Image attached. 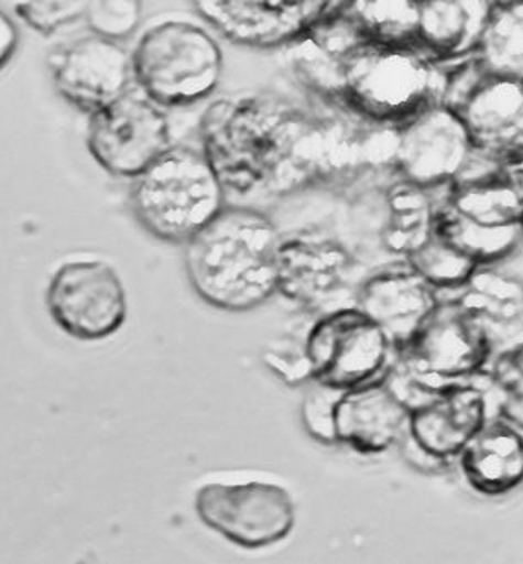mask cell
I'll return each instance as SVG.
<instances>
[{"instance_id":"cell-9","label":"cell","mask_w":523,"mask_h":564,"mask_svg":"<svg viewBox=\"0 0 523 564\" xmlns=\"http://www.w3.org/2000/svg\"><path fill=\"white\" fill-rule=\"evenodd\" d=\"M489 417L488 388L477 381L448 384L411 410L400 449L418 470H446Z\"/></svg>"},{"instance_id":"cell-18","label":"cell","mask_w":523,"mask_h":564,"mask_svg":"<svg viewBox=\"0 0 523 564\" xmlns=\"http://www.w3.org/2000/svg\"><path fill=\"white\" fill-rule=\"evenodd\" d=\"M439 301L435 286L403 259L362 280L356 292V306L386 333L395 350L414 338Z\"/></svg>"},{"instance_id":"cell-21","label":"cell","mask_w":523,"mask_h":564,"mask_svg":"<svg viewBox=\"0 0 523 564\" xmlns=\"http://www.w3.org/2000/svg\"><path fill=\"white\" fill-rule=\"evenodd\" d=\"M467 486L488 498L510 495L523 484V431L491 415L457 456Z\"/></svg>"},{"instance_id":"cell-16","label":"cell","mask_w":523,"mask_h":564,"mask_svg":"<svg viewBox=\"0 0 523 564\" xmlns=\"http://www.w3.org/2000/svg\"><path fill=\"white\" fill-rule=\"evenodd\" d=\"M57 94L81 112H98L129 94L134 82L132 54L121 42L91 35L69 43L48 58Z\"/></svg>"},{"instance_id":"cell-23","label":"cell","mask_w":523,"mask_h":564,"mask_svg":"<svg viewBox=\"0 0 523 564\" xmlns=\"http://www.w3.org/2000/svg\"><path fill=\"white\" fill-rule=\"evenodd\" d=\"M455 299L484 325L494 341L523 325V282L498 264L477 268Z\"/></svg>"},{"instance_id":"cell-13","label":"cell","mask_w":523,"mask_h":564,"mask_svg":"<svg viewBox=\"0 0 523 564\" xmlns=\"http://www.w3.org/2000/svg\"><path fill=\"white\" fill-rule=\"evenodd\" d=\"M48 314L70 338L100 341L128 319V295L121 276L98 259H81L55 271L45 294Z\"/></svg>"},{"instance_id":"cell-27","label":"cell","mask_w":523,"mask_h":564,"mask_svg":"<svg viewBox=\"0 0 523 564\" xmlns=\"http://www.w3.org/2000/svg\"><path fill=\"white\" fill-rule=\"evenodd\" d=\"M309 325H291L263 347L264 368L287 387H306L314 379L313 364L307 350Z\"/></svg>"},{"instance_id":"cell-6","label":"cell","mask_w":523,"mask_h":564,"mask_svg":"<svg viewBox=\"0 0 523 564\" xmlns=\"http://www.w3.org/2000/svg\"><path fill=\"white\" fill-rule=\"evenodd\" d=\"M435 228L479 267L503 263L523 243L512 182L501 169L455 182L438 199Z\"/></svg>"},{"instance_id":"cell-32","label":"cell","mask_w":523,"mask_h":564,"mask_svg":"<svg viewBox=\"0 0 523 564\" xmlns=\"http://www.w3.org/2000/svg\"><path fill=\"white\" fill-rule=\"evenodd\" d=\"M20 40V28L4 9H0V70L4 69L17 55Z\"/></svg>"},{"instance_id":"cell-30","label":"cell","mask_w":523,"mask_h":564,"mask_svg":"<svg viewBox=\"0 0 523 564\" xmlns=\"http://www.w3.org/2000/svg\"><path fill=\"white\" fill-rule=\"evenodd\" d=\"M346 390L313 379L306 384L303 402V422L307 433L325 445H337L335 440V410Z\"/></svg>"},{"instance_id":"cell-10","label":"cell","mask_w":523,"mask_h":564,"mask_svg":"<svg viewBox=\"0 0 523 564\" xmlns=\"http://www.w3.org/2000/svg\"><path fill=\"white\" fill-rule=\"evenodd\" d=\"M199 520L242 549H264L291 535L297 520L291 492L279 484L208 482L194 496Z\"/></svg>"},{"instance_id":"cell-2","label":"cell","mask_w":523,"mask_h":564,"mask_svg":"<svg viewBox=\"0 0 523 564\" xmlns=\"http://www.w3.org/2000/svg\"><path fill=\"white\" fill-rule=\"evenodd\" d=\"M335 17L292 42L295 70L319 95L368 124L392 129L445 101L454 67L415 43L364 39Z\"/></svg>"},{"instance_id":"cell-11","label":"cell","mask_w":523,"mask_h":564,"mask_svg":"<svg viewBox=\"0 0 523 564\" xmlns=\"http://www.w3.org/2000/svg\"><path fill=\"white\" fill-rule=\"evenodd\" d=\"M482 159L501 166L523 155V82L482 73L472 58L451 70L445 98Z\"/></svg>"},{"instance_id":"cell-4","label":"cell","mask_w":523,"mask_h":564,"mask_svg":"<svg viewBox=\"0 0 523 564\" xmlns=\"http://www.w3.org/2000/svg\"><path fill=\"white\" fill-rule=\"evenodd\" d=\"M226 194L205 151L172 144L134 178L129 205L150 236L186 243L226 208Z\"/></svg>"},{"instance_id":"cell-7","label":"cell","mask_w":523,"mask_h":564,"mask_svg":"<svg viewBox=\"0 0 523 564\" xmlns=\"http://www.w3.org/2000/svg\"><path fill=\"white\" fill-rule=\"evenodd\" d=\"M494 338L457 299L439 301L395 360L424 391L476 381L494 356Z\"/></svg>"},{"instance_id":"cell-17","label":"cell","mask_w":523,"mask_h":564,"mask_svg":"<svg viewBox=\"0 0 523 564\" xmlns=\"http://www.w3.org/2000/svg\"><path fill=\"white\" fill-rule=\"evenodd\" d=\"M209 23L254 47L292 43L328 20L335 0H194Z\"/></svg>"},{"instance_id":"cell-3","label":"cell","mask_w":523,"mask_h":564,"mask_svg":"<svg viewBox=\"0 0 523 564\" xmlns=\"http://www.w3.org/2000/svg\"><path fill=\"white\" fill-rule=\"evenodd\" d=\"M279 228L263 212L226 206L187 240V280L217 310H257L279 292Z\"/></svg>"},{"instance_id":"cell-19","label":"cell","mask_w":523,"mask_h":564,"mask_svg":"<svg viewBox=\"0 0 523 564\" xmlns=\"http://www.w3.org/2000/svg\"><path fill=\"white\" fill-rule=\"evenodd\" d=\"M407 403L381 378L341 393L335 410V440L361 455H381L407 431Z\"/></svg>"},{"instance_id":"cell-34","label":"cell","mask_w":523,"mask_h":564,"mask_svg":"<svg viewBox=\"0 0 523 564\" xmlns=\"http://www.w3.org/2000/svg\"><path fill=\"white\" fill-rule=\"evenodd\" d=\"M494 8L516 9L523 8V0H492Z\"/></svg>"},{"instance_id":"cell-24","label":"cell","mask_w":523,"mask_h":564,"mask_svg":"<svg viewBox=\"0 0 523 564\" xmlns=\"http://www.w3.org/2000/svg\"><path fill=\"white\" fill-rule=\"evenodd\" d=\"M338 14L364 39L415 43L417 0H344Z\"/></svg>"},{"instance_id":"cell-29","label":"cell","mask_w":523,"mask_h":564,"mask_svg":"<svg viewBox=\"0 0 523 564\" xmlns=\"http://www.w3.org/2000/svg\"><path fill=\"white\" fill-rule=\"evenodd\" d=\"M86 24L94 35L122 42L143 20V0H86Z\"/></svg>"},{"instance_id":"cell-22","label":"cell","mask_w":523,"mask_h":564,"mask_svg":"<svg viewBox=\"0 0 523 564\" xmlns=\"http://www.w3.org/2000/svg\"><path fill=\"white\" fill-rule=\"evenodd\" d=\"M433 193L396 175L388 184L386 212L380 232L381 248L388 254L405 261L435 232L439 197Z\"/></svg>"},{"instance_id":"cell-1","label":"cell","mask_w":523,"mask_h":564,"mask_svg":"<svg viewBox=\"0 0 523 564\" xmlns=\"http://www.w3.org/2000/svg\"><path fill=\"white\" fill-rule=\"evenodd\" d=\"M201 150L226 193L275 197L304 189L359 165L377 153L392 165L395 129L349 132L276 95H237L209 105Z\"/></svg>"},{"instance_id":"cell-31","label":"cell","mask_w":523,"mask_h":564,"mask_svg":"<svg viewBox=\"0 0 523 564\" xmlns=\"http://www.w3.org/2000/svg\"><path fill=\"white\" fill-rule=\"evenodd\" d=\"M86 0H18L14 12L43 36L85 17Z\"/></svg>"},{"instance_id":"cell-26","label":"cell","mask_w":523,"mask_h":564,"mask_svg":"<svg viewBox=\"0 0 523 564\" xmlns=\"http://www.w3.org/2000/svg\"><path fill=\"white\" fill-rule=\"evenodd\" d=\"M436 291H460L476 273L479 264L455 248L435 228L429 239L405 259Z\"/></svg>"},{"instance_id":"cell-12","label":"cell","mask_w":523,"mask_h":564,"mask_svg":"<svg viewBox=\"0 0 523 564\" xmlns=\"http://www.w3.org/2000/svg\"><path fill=\"white\" fill-rule=\"evenodd\" d=\"M314 379L350 390L381 378L395 360L386 333L356 304L322 314L307 337Z\"/></svg>"},{"instance_id":"cell-20","label":"cell","mask_w":523,"mask_h":564,"mask_svg":"<svg viewBox=\"0 0 523 564\" xmlns=\"http://www.w3.org/2000/svg\"><path fill=\"white\" fill-rule=\"evenodd\" d=\"M492 12V0H417L415 45L446 66H460L476 55Z\"/></svg>"},{"instance_id":"cell-33","label":"cell","mask_w":523,"mask_h":564,"mask_svg":"<svg viewBox=\"0 0 523 564\" xmlns=\"http://www.w3.org/2000/svg\"><path fill=\"white\" fill-rule=\"evenodd\" d=\"M501 171L506 175L508 181L512 182L513 189H515L516 196H519L523 218V155L516 156V159L501 165Z\"/></svg>"},{"instance_id":"cell-25","label":"cell","mask_w":523,"mask_h":564,"mask_svg":"<svg viewBox=\"0 0 523 564\" xmlns=\"http://www.w3.org/2000/svg\"><path fill=\"white\" fill-rule=\"evenodd\" d=\"M472 61L489 76L523 82L522 9L494 8Z\"/></svg>"},{"instance_id":"cell-5","label":"cell","mask_w":523,"mask_h":564,"mask_svg":"<svg viewBox=\"0 0 523 564\" xmlns=\"http://www.w3.org/2000/svg\"><path fill=\"white\" fill-rule=\"evenodd\" d=\"M134 82L160 107H186L211 97L220 85L224 54L205 28L163 21L132 52Z\"/></svg>"},{"instance_id":"cell-14","label":"cell","mask_w":523,"mask_h":564,"mask_svg":"<svg viewBox=\"0 0 523 564\" xmlns=\"http://www.w3.org/2000/svg\"><path fill=\"white\" fill-rule=\"evenodd\" d=\"M86 144L105 172L137 178L172 147L171 124L159 104L129 91L89 116Z\"/></svg>"},{"instance_id":"cell-28","label":"cell","mask_w":523,"mask_h":564,"mask_svg":"<svg viewBox=\"0 0 523 564\" xmlns=\"http://www.w3.org/2000/svg\"><path fill=\"white\" fill-rule=\"evenodd\" d=\"M486 375L497 415L523 431V340L494 354Z\"/></svg>"},{"instance_id":"cell-8","label":"cell","mask_w":523,"mask_h":564,"mask_svg":"<svg viewBox=\"0 0 523 564\" xmlns=\"http://www.w3.org/2000/svg\"><path fill=\"white\" fill-rule=\"evenodd\" d=\"M392 169L396 177L415 186L445 191L501 166L479 155L460 113L442 101L395 129Z\"/></svg>"},{"instance_id":"cell-15","label":"cell","mask_w":523,"mask_h":564,"mask_svg":"<svg viewBox=\"0 0 523 564\" xmlns=\"http://www.w3.org/2000/svg\"><path fill=\"white\" fill-rule=\"evenodd\" d=\"M357 263L338 240L318 232L283 239L279 251V292L309 311L340 310L352 292ZM323 313V314H325Z\"/></svg>"}]
</instances>
